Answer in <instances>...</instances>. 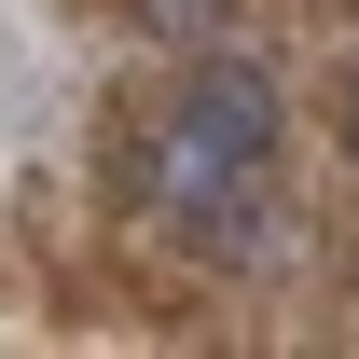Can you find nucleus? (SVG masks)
Masks as SVG:
<instances>
[{"label": "nucleus", "instance_id": "1", "mask_svg": "<svg viewBox=\"0 0 359 359\" xmlns=\"http://www.w3.org/2000/svg\"><path fill=\"white\" fill-rule=\"evenodd\" d=\"M166 125L208 138V152H276V69L263 55H194V83H180Z\"/></svg>", "mask_w": 359, "mask_h": 359}, {"label": "nucleus", "instance_id": "3", "mask_svg": "<svg viewBox=\"0 0 359 359\" xmlns=\"http://www.w3.org/2000/svg\"><path fill=\"white\" fill-rule=\"evenodd\" d=\"M346 152H359V83H346Z\"/></svg>", "mask_w": 359, "mask_h": 359}, {"label": "nucleus", "instance_id": "2", "mask_svg": "<svg viewBox=\"0 0 359 359\" xmlns=\"http://www.w3.org/2000/svg\"><path fill=\"white\" fill-rule=\"evenodd\" d=\"M152 28H180V42H208V28H222V0H152Z\"/></svg>", "mask_w": 359, "mask_h": 359}]
</instances>
